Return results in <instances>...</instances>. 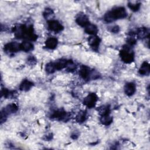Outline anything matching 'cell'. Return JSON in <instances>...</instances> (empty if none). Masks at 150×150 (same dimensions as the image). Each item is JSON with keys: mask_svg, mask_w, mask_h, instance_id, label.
<instances>
[{"mask_svg": "<svg viewBox=\"0 0 150 150\" xmlns=\"http://www.w3.org/2000/svg\"><path fill=\"white\" fill-rule=\"evenodd\" d=\"M13 32L16 38H24L30 40H36L38 38V36L34 33V30L32 25L26 26L24 25H21L16 26L13 28Z\"/></svg>", "mask_w": 150, "mask_h": 150, "instance_id": "6da1fadb", "label": "cell"}, {"mask_svg": "<svg viewBox=\"0 0 150 150\" xmlns=\"http://www.w3.org/2000/svg\"><path fill=\"white\" fill-rule=\"evenodd\" d=\"M127 16V12L124 7L120 6L112 9L111 11L107 12L104 19L106 22L110 23L116 20L123 19Z\"/></svg>", "mask_w": 150, "mask_h": 150, "instance_id": "7a4b0ae2", "label": "cell"}, {"mask_svg": "<svg viewBox=\"0 0 150 150\" xmlns=\"http://www.w3.org/2000/svg\"><path fill=\"white\" fill-rule=\"evenodd\" d=\"M120 56L125 63H131L134 61V53L128 46L124 47L120 52Z\"/></svg>", "mask_w": 150, "mask_h": 150, "instance_id": "3957f363", "label": "cell"}, {"mask_svg": "<svg viewBox=\"0 0 150 150\" xmlns=\"http://www.w3.org/2000/svg\"><path fill=\"white\" fill-rule=\"evenodd\" d=\"M18 110V106L12 103L10 104H8L5 107L3 108V110L1 112V124L5 121L7 116L9 114H13L16 112Z\"/></svg>", "mask_w": 150, "mask_h": 150, "instance_id": "277c9868", "label": "cell"}, {"mask_svg": "<svg viewBox=\"0 0 150 150\" xmlns=\"http://www.w3.org/2000/svg\"><path fill=\"white\" fill-rule=\"evenodd\" d=\"M98 100V97L96 94L92 93L88 94L84 99L83 104L88 108H93Z\"/></svg>", "mask_w": 150, "mask_h": 150, "instance_id": "5b68a950", "label": "cell"}, {"mask_svg": "<svg viewBox=\"0 0 150 150\" xmlns=\"http://www.w3.org/2000/svg\"><path fill=\"white\" fill-rule=\"evenodd\" d=\"M4 51L9 54L13 53L21 50L20 43L15 42H12L6 43L4 47Z\"/></svg>", "mask_w": 150, "mask_h": 150, "instance_id": "8992f818", "label": "cell"}, {"mask_svg": "<svg viewBox=\"0 0 150 150\" xmlns=\"http://www.w3.org/2000/svg\"><path fill=\"white\" fill-rule=\"evenodd\" d=\"M79 75L80 76L85 80H88L89 79H94V76H97L96 74L93 73V71H91L90 69L86 66H83L81 67L80 70H79Z\"/></svg>", "mask_w": 150, "mask_h": 150, "instance_id": "52a82bcc", "label": "cell"}, {"mask_svg": "<svg viewBox=\"0 0 150 150\" xmlns=\"http://www.w3.org/2000/svg\"><path fill=\"white\" fill-rule=\"evenodd\" d=\"M47 27L50 30L54 32H59L63 29L62 25L58 21L54 19H50L47 21Z\"/></svg>", "mask_w": 150, "mask_h": 150, "instance_id": "ba28073f", "label": "cell"}, {"mask_svg": "<svg viewBox=\"0 0 150 150\" xmlns=\"http://www.w3.org/2000/svg\"><path fill=\"white\" fill-rule=\"evenodd\" d=\"M101 40L100 38L96 35H92L88 38V44L91 47L96 51H97L100 44Z\"/></svg>", "mask_w": 150, "mask_h": 150, "instance_id": "9c48e42d", "label": "cell"}, {"mask_svg": "<svg viewBox=\"0 0 150 150\" xmlns=\"http://www.w3.org/2000/svg\"><path fill=\"white\" fill-rule=\"evenodd\" d=\"M71 62V60L67 59H60L55 62H53V64L56 70H62L64 68H66L68 64Z\"/></svg>", "mask_w": 150, "mask_h": 150, "instance_id": "30bf717a", "label": "cell"}, {"mask_svg": "<svg viewBox=\"0 0 150 150\" xmlns=\"http://www.w3.org/2000/svg\"><path fill=\"white\" fill-rule=\"evenodd\" d=\"M76 22L79 25L82 27H86L90 23L88 17L84 14H79L76 19Z\"/></svg>", "mask_w": 150, "mask_h": 150, "instance_id": "8fae6325", "label": "cell"}, {"mask_svg": "<svg viewBox=\"0 0 150 150\" xmlns=\"http://www.w3.org/2000/svg\"><path fill=\"white\" fill-rule=\"evenodd\" d=\"M136 91V86L135 83L132 82L127 83L124 86V92L128 96H132Z\"/></svg>", "mask_w": 150, "mask_h": 150, "instance_id": "7c38bea8", "label": "cell"}, {"mask_svg": "<svg viewBox=\"0 0 150 150\" xmlns=\"http://www.w3.org/2000/svg\"><path fill=\"white\" fill-rule=\"evenodd\" d=\"M134 35H136L139 38H149V30L146 28H140L136 29Z\"/></svg>", "mask_w": 150, "mask_h": 150, "instance_id": "4fadbf2b", "label": "cell"}, {"mask_svg": "<svg viewBox=\"0 0 150 150\" xmlns=\"http://www.w3.org/2000/svg\"><path fill=\"white\" fill-rule=\"evenodd\" d=\"M51 117L58 120H63L66 118L67 112L63 110H58L53 112Z\"/></svg>", "mask_w": 150, "mask_h": 150, "instance_id": "5bb4252c", "label": "cell"}, {"mask_svg": "<svg viewBox=\"0 0 150 150\" xmlns=\"http://www.w3.org/2000/svg\"><path fill=\"white\" fill-rule=\"evenodd\" d=\"M58 44V40L56 38L50 37L47 39L45 41V46L49 49H55Z\"/></svg>", "mask_w": 150, "mask_h": 150, "instance_id": "9a60e30c", "label": "cell"}, {"mask_svg": "<svg viewBox=\"0 0 150 150\" xmlns=\"http://www.w3.org/2000/svg\"><path fill=\"white\" fill-rule=\"evenodd\" d=\"M84 31L86 33L90 35H96L98 32V28L94 24L89 23L84 27Z\"/></svg>", "mask_w": 150, "mask_h": 150, "instance_id": "2e32d148", "label": "cell"}, {"mask_svg": "<svg viewBox=\"0 0 150 150\" xmlns=\"http://www.w3.org/2000/svg\"><path fill=\"white\" fill-rule=\"evenodd\" d=\"M150 73V66L149 64L146 62H144L141 64L139 69V73L142 76H148Z\"/></svg>", "mask_w": 150, "mask_h": 150, "instance_id": "e0dca14e", "label": "cell"}, {"mask_svg": "<svg viewBox=\"0 0 150 150\" xmlns=\"http://www.w3.org/2000/svg\"><path fill=\"white\" fill-rule=\"evenodd\" d=\"M33 86V83L28 80H24L22 81V82L21 83L19 86V89L21 91H27L29 90Z\"/></svg>", "mask_w": 150, "mask_h": 150, "instance_id": "ac0fdd59", "label": "cell"}, {"mask_svg": "<svg viewBox=\"0 0 150 150\" xmlns=\"http://www.w3.org/2000/svg\"><path fill=\"white\" fill-rule=\"evenodd\" d=\"M20 47L21 50L24 51L25 52L31 51L34 48L33 45L31 42H29L28 41H24L20 43Z\"/></svg>", "mask_w": 150, "mask_h": 150, "instance_id": "d6986e66", "label": "cell"}, {"mask_svg": "<svg viewBox=\"0 0 150 150\" xmlns=\"http://www.w3.org/2000/svg\"><path fill=\"white\" fill-rule=\"evenodd\" d=\"M98 111L99 114L101 116L109 115V114H110V106L108 105H103V106L100 107L98 109Z\"/></svg>", "mask_w": 150, "mask_h": 150, "instance_id": "ffe728a7", "label": "cell"}, {"mask_svg": "<svg viewBox=\"0 0 150 150\" xmlns=\"http://www.w3.org/2000/svg\"><path fill=\"white\" fill-rule=\"evenodd\" d=\"M100 122L104 125H109L112 122V117L109 115H103L100 117Z\"/></svg>", "mask_w": 150, "mask_h": 150, "instance_id": "44dd1931", "label": "cell"}, {"mask_svg": "<svg viewBox=\"0 0 150 150\" xmlns=\"http://www.w3.org/2000/svg\"><path fill=\"white\" fill-rule=\"evenodd\" d=\"M86 112L84 111H81L77 114L76 120L79 123H82L86 121Z\"/></svg>", "mask_w": 150, "mask_h": 150, "instance_id": "7402d4cb", "label": "cell"}, {"mask_svg": "<svg viewBox=\"0 0 150 150\" xmlns=\"http://www.w3.org/2000/svg\"><path fill=\"white\" fill-rule=\"evenodd\" d=\"M45 70H46V72L48 73H50V74L53 73L56 71V69H55L54 64H53V62H50V63H47L46 65Z\"/></svg>", "mask_w": 150, "mask_h": 150, "instance_id": "603a6c76", "label": "cell"}, {"mask_svg": "<svg viewBox=\"0 0 150 150\" xmlns=\"http://www.w3.org/2000/svg\"><path fill=\"white\" fill-rule=\"evenodd\" d=\"M128 6L129 8L132 10L134 12L138 11L141 6V4L140 3H136V4H133L132 2H128Z\"/></svg>", "mask_w": 150, "mask_h": 150, "instance_id": "cb8c5ba5", "label": "cell"}, {"mask_svg": "<svg viewBox=\"0 0 150 150\" xmlns=\"http://www.w3.org/2000/svg\"><path fill=\"white\" fill-rule=\"evenodd\" d=\"M52 15H53V12L50 8H46L43 12V16L45 18H48L49 16H51Z\"/></svg>", "mask_w": 150, "mask_h": 150, "instance_id": "d4e9b609", "label": "cell"}, {"mask_svg": "<svg viewBox=\"0 0 150 150\" xmlns=\"http://www.w3.org/2000/svg\"><path fill=\"white\" fill-rule=\"evenodd\" d=\"M127 43L131 46L134 45L136 43V39L132 36H130L127 39Z\"/></svg>", "mask_w": 150, "mask_h": 150, "instance_id": "484cf974", "label": "cell"}, {"mask_svg": "<svg viewBox=\"0 0 150 150\" xmlns=\"http://www.w3.org/2000/svg\"><path fill=\"white\" fill-rule=\"evenodd\" d=\"M119 30H120V27L118 25H114L111 29V32L115 33H118Z\"/></svg>", "mask_w": 150, "mask_h": 150, "instance_id": "4316f807", "label": "cell"}, {"mask_svg": "<svg viewBox=\"0 0 150 150\" xmlns=\"http://www.w3.org/2000/svg\"><path fill=\"white\" fill-rule=\"evenodd\" d=\"M36 62V60H35V59L34 57L32 56V57H29V59H28V62H29V63L31 62L32 64H34V62Z\"/></svg>", "mask_w": 150, "mask_h": 150, "instance_id": "83f0119b", "label": "cell"}]
</instances>
